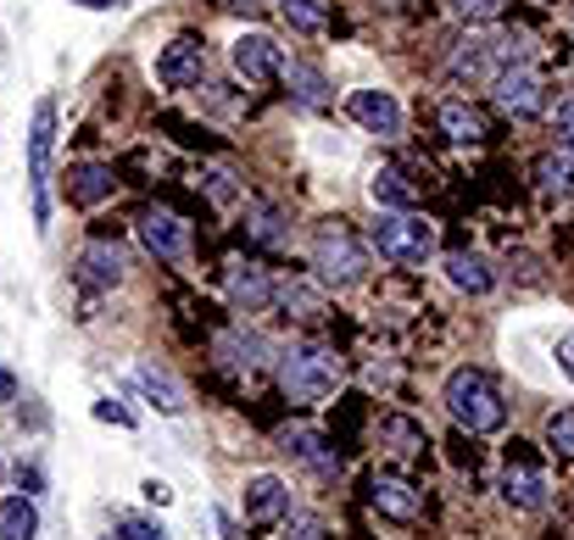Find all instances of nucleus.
<instances>
[{"mask_svg": "<svg viewBox=\"0 0 574 540\" xmlns=\"http://www.w3.org/2000/svg\"><path fill=\"white\" fill-rule=\"evenodd\" d=\"M312 274L335 290H352L368 279V245L335 218V223H318L312 234Z\"/></svg>", "mask_w": 574, "mask_h": 540, "instance_id": "nucleus-1", "label": "nucleus"}, {"mask_svg": "<svg viewBox=\"0 0 574 540\" xmlns=\"http://www.w3.org/2000/svg\"><path fill=\"white\" fill-rule=\"evenodd\" d=\"M446 412H452V423L468 429V434H497V429L508 423V407H503L497 385H490L479 368H457V374L446 379Z\"/></svg>", "mask_w": 574, "mask_h": 540, "instance_id": "nucleus-2", "label": "nucleus"}, {"mask_svg": "<svg viewBox=\"0 0 574 540\" xmlns=\"http://www.w3.org/2000/svg\"><path fill=\"white\" fill-rule=\"evenodd\" d=\"M279 385L290 401H323L341 385V356L335 345H290L279 363Z\"/></svg>", "mask_w": 574, "mask_h": 540, "instance_id": "nucleus-3", "label": "nucleus"}, {"mask_svg": "<svg viewBox=\"0 0 574 540\" xmlns=\"http://www.w3.org/2000/svg\"><path fill=\"white\" fill-rule=\"evenodd\" d=\"M368 240H374L379 256H390L401 267H424L435 256V229L424 218H413V212H379V223L368 229Z\"/></svg>", "mask_w": 574, "mask_h": 540, "instance_id": "nucleus-4", "label": "nucleus"}, {"mask_svg": "<svg viewBox=\"0 0 574 540\" xmlns=\"http://www.w3.org/2000/svg\"><path fill=\"white\" fill-rule=\"evenodd\" d=\"M490 96H497V107H503L508 118H541V107H547V84H541V73H536L530 62H514V67L497 73Z\"/></svg>", "mask_w": 574, "mask_h": 540, "instance_id": "nucleus-5", "label": "nucleus"}, {"mask_svg": "<svg viewBox=\"0 0 574 540\" xmlns=\"http://www.w3.org/2000/svg\"><path fill=\"white\" fill-rule=\"evenodd\" d=\"M51 145H56V107L40 101L29 123V185H34V218L45 223V178H51Z\"/></svg>", "mask_w": 574, "mask_h": 540, "instance_id": "nucleus-6", "label": "nucleus"}, {"mask_svg": "<svg viewBox=\"0 0 574 540\" xmlns=\"http://www.w3.org/2000/svg\"><path fill=\"white\" fill-rule=\"evenodd\" d=\"M285 452H290L301 469H312L318 480H341V452H335V440L323 434V429H312V423L285 429Z\"/></svg>", "mask_w": 574, "mask_h": 540, "instance_id": "nucleus-7", "label": "nucleus"}, {"mask_svg": "<svg viewBox=\"0 0 574 540\" xmlns=\"http://www.w3.org/2000/svg\"><path fill=\"white\" fill-rule=\"evenodd\" d=\"M234 73L245 84H274L285 73V51L268 40V34H240L234 40Z\"/></svg>", "mask_w": 574, "mask_h": 540, "instance_id": "nucleus-8", "label": "nucleus"}, {"mask_svg": "<svg viewBox=\"0 0 574 540\" xmlns=\"http://www.w3.org/2000/svg\"><path fill=\"white\" fill-rule=\"evenodd\" d=\"M201 73H207V45L190 40V34H179L168 51L156 56V78L168 89H190V84H201Z\"/></svg>", "mask_w": 574, "mask_h": 540, "instance_id": "nucleus-9", "label": "nucleus"}, {"mask_svg": "<svg viewBox=\"0 0 574 540\" xmlns=\"http://www.w3.org/2000/svg\"><path fill=\"white\" fill-rule=\"evenodd\" d=\"M346 112H352L368 134H379V140H396V134H401V107H396V96H385V89H352Z\"/></svg>", "mask_w": 574, "mask_h": 540, "instance_id": "nucleus-10", "label": "nucleus"}, {"mask_svg": "<svg viewBox=\"0 0 574 540\" xmlns=\"http://www.w3.org/2000/svg\"><path fill=\"white\" fill-rule=\"evenodd\" d=\"M368 507L385 513V518H396V524H413L424 502H419V491L407 485V480H396V474H374V485H368Z\"/></svg>", "mask_w": 574, "mask_h": 540, "instance_id": "nucleus-11", "label": "nucleus"}, {"mask_svg": "<svg viewBox=\"0 0 574 540\" xmlns=\"http://www.w3.org/2000/svg\"><path fill=\"white\" fill-rule=\"evenodd\" d=\"M503 496H508V507H519V513H536V507H547V474H541L536 463H525V458H514V452H508Z\"/></svg>", "mask_w": 574, "mask_h": 540, "instance_id": "nucleus-12", "label": "nucleus"}, {"mask_svg": "<svg viewBox=\"0 0 574 540\" xmlns=\"http://www.w3.org/2000/svg\"><path fill=\"white\" fill-rule=\"evenodd\" d=\"M112 190H118V173L107 162H78L67 173V201L73 207H101V201H112Z\"/></svg>", "mask_w": 574, "mask_h": 540, "instance_id": "nucleus-13", "label": "nucleus"}, {"mask_svg": "<svg viewBox=\"0 0 574 540\" xmlns=\"http://www.w3.org/2000/svg\"><path fill=\"white\" fill-rule=\"evenodd\" d=\"M123 267H129V256L112 240H90L85 256H78V279L96 290H112V285H123Z\"/></svg>", "mask_w": 574, "mask_h": 540, "instance_id": "nucleus-14", "label": "nucleus"}, {"mask_svg": "<svg viewBox=\"0 0 574 540\" xmlns=\"http://www.w3.org/2000/svg\"><path fill=\"white\" fill-rule=\"evenodd\" d=\"M140 240H145L162 262H179L185 245H190V234H185V223H179L174 212H145V218H140Z\"/></svg>", "mask_w": 574, "mask_h": 540, "instance_id": "nucleus-15", "label": "nucleus"}, {"mask_svg": "<svg viewBox=\"0 0 574 540\" xmlns=\"http://www.w3.org/2000/svg\"><path fill=\"white\" fill-rule=\"evenodd\" d=\"M290 234V218L279 201L257 196V201H245V240H257V245H279Z\"/></svg>", "mask_w": 574, "mask_h": 540, "instance_id": "nucleus-16", "label": "nucleus"}, {"mask_svg": "<svg viewBox=\"0 0 574 540\" xmlns=\"http://www.w3.org/2000/svg\"><path fill=\"white\" fill-rule=\"evenodd\" d=\"M268 301H274V285H268L263 267H234L229 274V307L234 312H263Z\"/></svg>", "mask_w": 574, "mask_h": 540, "instance_id": "nucleus-17", "label": "nucleus"}, {"mask_svg": "<svg viewBox=\"0 0 574 540\" xmlns=\"http://www.w3.org/2000/svg\"><path fill=\"white\" fill-rule=\"evenodd\" d=\"M285 502H290V491H285V480H274V474H257L252 485H245V518H252V524L279 518Z\"/></svg>", "mask_w": 574, "mask_h": 540, "instance_id": "nucleus-18", "label": "nucleus"}, {"mask_svg": "<svg viewBox=\"0 0 574 540\" xmlns=\"http://www.w3.org/2000/svg\"><path fill=\"white\" fill-rule=\"evenodd\" d=\"M134 385L151 396V407H156V412H168V418H179V412H185V390H179L168 374H162V368L140 363V368H134Z\"/></svg>", "mask_w": 574, "mask_h": 540, "instance_id": "nucleus-19", "label": "nucleus"}, {"mask_svg": "<svg viewBox=\"0 0 574 540\" xmlns=\"http://www.w3.org/2000/svg\"><path fill=\"white\" fill-rule=\"evenodd\" d=\"M368 196H374V207H385V212H413V201H419L401 167H379L374 185H368Z\"/></svg>", "mask_w": 574, "mask_h": 540, "instance_id": "nucleus-20", "label": "nucleus"}, {"mask_svg": "<svg viewBox=\"0 0 574 540\" xmlns=\"http://www.w3.org/2000/svg\"><path fill=\"white\" fill-rule=\"evenodd\" d=\"M279 78L290 84V96H296L301 107H312V112H318V107H330V78H323L318 67H307V62H290Z\"/></svg>", "mask_w": 574, "mask_h": 540, "instance_id": "nucleus-21", "label": "nucleus"}, {"mask_svg": "<svg viewBox=\"0 0 574 540\" xmlns=\"http://www.w3.org/2000/svg\"><path fill=\"white\" fill-rule=\"evenodd\" d=\"M446 279H452L457 290H468V296H485L490 285H497V274L485 267V256H468V251H452V256H446Z\"/></svg>", "mask_w": 574, "mask_h": 540, "instance_id": "nucleus-22", "label": "nucleus"}, {"mask_svg": "<svg viewBox=\"0 0 574 540\" xmlns=\"http://www.w3.org/2000/svg\"><path fill=\"white\" fill-rule=\"evenodd\" d=\"M40 535V513L29 496H7L0 502V540H34Z\"/></svg>", "mask_w": 574, "mask_h": 540, "instance_id": "nucleus-23", "label": "nucleus"}, {"mask_svg": "<svg viewBox=\"0 0 574 540\" xmlns=\"http://www.w3.org/2000/svg\"><path fill=\"white\" fill-rule=\"evenodd\" d=\"M536 178H541V190H547V196L569 201V196H574V151H552V156H541V162H536Z\"/></svg>", "mask_w": 574, "mask_h": 540, "instance_id": "nucleus-24", "label": "nucleus"}, {"mask_svg": "<svg viewBox=\"0 0 574 540\" xmlns=\"http://www.w3.org/2000/svg\"><path fill=\"white\" fill-rule=\"evenodd\" d=\"M441 129H446L452 140H463V145H479V140H485L479 112H474V107H463V101H446V107H441Z\"/></svg>", "mask_w": 574, "mask_h": 540, "instance_id": "nucleus-25", "label": "nucleus"}, {"mask_svg": "<svg viewBox=\"0 0 574 540\" xmlns=\"http://www.w3.org/2000/svg\"><path fill=\"white\" fill-rule=\"evenodd\" d=\"M379 440L396 445V452H424V445H430L424 423H413V418H385V423H379Z\"/></svg>", "mask_w": 574, "mask_h": 540, "instance_id": "nucleus-26", "label": "nucleus"}, {"mask_svg": "<svg viewBox=\"0 0 574 540\" xmlns=\"http://www.w3.org/2000/svg\"><path fill=\"white\" fill-rule=\"evenodd\" d=\"M547 452H552L558 463L574 458V407H563V412L547 418Z\"/></svg>", "mask_w": 574, "mask_h": 540, "instance_id": "nucleus-27", "label": "nucleus"}, {"mask_svg": "<svg viewBox=\"0 0 574 540\" xmlns=\"http://www.w3.org/2000/svg\"><path fill=\"white\" fill-rule=\"evenodd\" d=\"M285 23L296 29V34H323V23H330V18H323V0H285Z\"/></svg>", "mask_w": 574, "mask_h": 540, "instance_id": "nucleus-28", "label": "nucleus"}, {"mask_svg": "<svg viewBox=\"0 0 574 540\" xmlns=\"http://www.w3.org/2000/svg\"><path fill=\"white\" fill-rule=\"evenodd\" d=\"M446 12L457 23H497L503 18V0H446Z\"/></svg>", "mask_w": 574, "mask_h": 540, "instance_id": "nucleus-29", "label": "nucleus"}, {"mask_svg": "<svg viewBox=\"0 0 574 540\" xmlns=\"http://www.w3.org/2000/svg\"><path fill=\"white\" fill-rule=\"evenodd\" d=\"M218 351H223V363L234 368V374H245V368H257V340H240V334H218Z\"/></svg>", "mask_w": 574, "mask_h": 540, "instance_id": "nucleus-30", "label": "nucleus"}, {"mask_svg": "<svg viewBox=\"0 0 574 540\" xmlns=\"http://www.w3.org/2000/svg\"><path fill=\"white\" fill-rule=\"evenodd\" d=\"M118 535L123 540H168V529L151 524V518H118Z\"/></svg>", "mask_w": 574, "mask_h": 540, "instance_id": "nucleus-31", "label": "nucleus"}, {"mask_svg": "<svg viewBox=\"0 0 574 540\" xmlns=\"http://www.w3.org/2000/svg\"><path fill=\"white\" fill-rule=\"evenodd\" d=\"M207 196H212L218 207H229V201L240 196V190H234V173H229V167H212V173H207Z\"/></svg>", "mask_w": 574, "mask_h": 540, "instance_id": "nucleus-32", "label": "nucleus"}, {"mask_svg": "<svg viewBox=\"0 0 574 540\" xmlns=\"http://www.w3.org/2000/svg\"><path fill=\"white\" fill-rule=\"evenodd\" d=\"M279 296H285V307H301V312H323V296H318V290H307V285H285Z\"/></svg>", "mask_w": 574, "mask_h": 540, "instance_id": "nucleus-33", "label": "nucleus"}, {"mask_svg": "<svg viewBox=\"0 0 574 540\" xmlns=\"http://www.w3.org/2000/svg\"><path fill=\"white\" fill-rule=\"evenodd\" d=\"M290 540H330V529H323V518H290Z\"/></svg>", "mask_w": 574, "mask_h": 540, "instance_id": "nucleus-34", "label": "nucleus"}, {"mask_svg": "<svg viewBox=\"0 0 574 540\" xmlns=\"http://www.w3.org/2000/svg\"><path fill=\"white\" fill-rule=\"evenodd\" d=\"M96 418H101V423H118V429H134V412L118 407V401H96Z\"/></svg>", "mask_w": 574, "mask_h": 540, "instance_id": "nucleus-35", "label": "nucleus"}, {"mask_svg": "<svg viewBox=\"0 0 574 540\" xmlns=\"http://www.w3.org/2000/svg\"><path fill=\"white\" fill-rule=\"evenodd\" d=\"M558 151H574V101L558 107Z\"/></svg>", "mask_w": 574, "mask_h": 540, "instance_id": "nucleus-36", "label": "nucleus"}, {"mask_svg": "<svg viewBox=\"0 0 574 540\" xmlns=\"http://www.w3.org/2000/svg\"><path fill=\"white\" fill-rule=\"evenodd\" d=\"M7 401H18V374L0 368V407H7Z\"/></svg>", "mask_w": 574, "mask_h": 540, "instance_id": "nucleus-37", "label": "nucleus"}, {"mask_svg": "<svg viewBox=\"0 0 574 540\" xmlns=\"http://www.w3.org/2000/svg\"><path fill=\"white\" fill-rule=\"evenodd\" d=\"M558 368H563V374H569V379H574V334H569V340H563V345H558Z\"/></svg>", "mask_w": 574, "mask_h": 540, "instance_id": "nucleus-38", "label": "nucleus"}, {"mask_svg": "<svg viewBox=\"0 0 574 540\" xmlns=\"http://www.w3.org/2000/svg\"><path fill=\"white\" fill-rule=\"evenodd\" d=\"M168 496H174V491L162 485V480H145V502H156V507H162V502H168Z\"/></svg>", "mask_w": 574, "mask_h": 540, "instance_id": "nucleus-39", "label": "nucleus"}, {"mask_svg": "<svg viewBox=\"0 0 574 540\" xmlns=\"http://www.w3.org/2000/svg\"><path fill=\"white\" fill-rule=\"evenodd\" d=\"M78 7H90V12H112V7H123V0H78Z\"/></svg>", "mask_w": 574, "mask_h": 540, "instance_id": "nucleus-40", "label": "nucleus"}, {"mask_svg": "<svg viewBox=\"0 0 574 540\" xmlns=\"http://www.w3.org/2000/svg\"><path fill=\"white\" fill-rule=\"evenodd\" d=\"M107 540H123V535H107Z\"/></svg>", "mask_w": 574, "mask_h": 540, "instance_id": "nucleus-41", "label": "nucleus"}]
</instances>
